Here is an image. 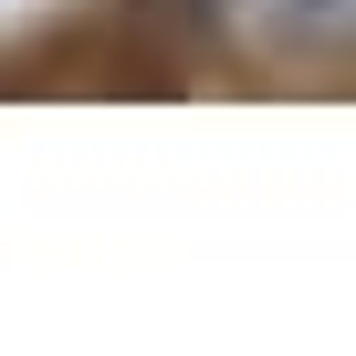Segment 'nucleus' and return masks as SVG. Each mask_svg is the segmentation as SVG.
<instances>
[{"instance_id": "f257e3e1", "label": "nucleus", "mask_w": 356, "mask_h": 356, "mask_svg": "<svg viewBox=\"0 0 356 356\" xmlns=\"http://www.w3.org/2000/svg\"><path fill=\"white\" fill-rule=\"evenodd\" d=\"M231 22H241L262 53H293V63L356 53V0H231Z\"/></svg>"}]
</instances>
